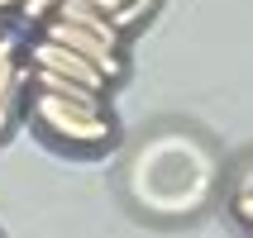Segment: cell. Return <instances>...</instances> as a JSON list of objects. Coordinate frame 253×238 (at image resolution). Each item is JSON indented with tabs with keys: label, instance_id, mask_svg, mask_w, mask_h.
<instances>
[{
	"label": "cell",
	"instance_id": "obj_1",
	"mask_svg": "<svg viewBox=\"0 0 253 238\" xmlns=\"http://www.w3.org/2000/svg\"><path fill=\"white\" fill-rule=\"evenodd\" d=\"M29 114H34V124H39L53 143H62V148H86V153H96V148H105V143L115 138V124H110L105 110L72 105V100L53 96V91H39V86H34V96H29Z\"/></svg>",
	"mask_w": 253,
	"mask_h": 238
},
{
	"label": "cell",
	"instance_id": "obj_2",
	"mask_svg": "<svg viewBox=\"0 0 253 238\" xmlns=\"http://www.w3.org/2000/svg\"><path fill=\"white\" fill-rule=\"evenodd\" d=\"M43 38H53V43H62V48H72V53H82V57H91L110 81H120L125 76V48L120 43H110V38H100L96 29H86V24H72V19H48V24L39 29Z\"/></svg>",
	"mask_w": 253,
	"mask_h": 238
},
{
	"label": "cell",
	"instance_id": "obj_3",
	"mask_svg": "<svg viewBox=\"0 0 253 238\" xmlns=\"http://www.w3.org/2000/svg\"><path fill=\"white\" fill-rule=\"evenodd\" d=\"M29 86H34V62H19V38L0 34V138L10 134L19 105H29Z\"/></svg>",
	"mask_w": 253,
	"mask_h": 238
},
{
	"label": "cell",
	"instance_id": "obj_4",
	"mask_svg": "<svg viewBox=\"0 0 253 238\" xmlns=\"http://www.w3.org/2000/svg\"><path fill=\"white\" fill-rule=\"evenodd\" d=\"M29 62H34V67H48V71H62V76H72V81H82V86L110 91V76H105L91 57L72 53V48H62V43H53V38H43V34H39V43L29 48Z\"/></svg>",
	"mask_w": 253,
	"mask_h": 238
},
{
	"label": "cell",
	"instance_id": "obj_5",
	"mask_svg": "<svg viewBox=\"0 0 253 238\" xmlns=\"http://www.w3.org/2000/svg\"><path fill=\"white\" fill-rule=\"evenodd\" d=\"M96 5H100V10H105V14L115 19V24H120V29L129 34V29H134V24L143 19V14H148V10L158 5V0H96Z\"/></svg>",
	"mask_w": 253,
	"mask_h": 238
},
{
	"label": "cell",
	"instance_id": "obj_6",
	"mask_svg": "<svg viewBox=\"0 0 253 238\" xmlns=\"http://www.w3.org/2000/svg\"><path fill=\"white\" fill-rule=\"evenodd\" d=\"M57 5H62V0H19V19L43 29V24H48V19L57 14Z\"/></svg>",
	"mask_w": 253,
	"mask_h": 238
},
{
	"label": "cell",
	"instance_id": "obj_7",
	"mask_svg": "<svg viewBox=\"0 0 253 238\" xmlns=\"http://www.w3.org/2000/svg\"><path fill=\"white\" fill-rule=\"evenodd\" d=\"M234 214L253 229V191H239V196H234Z\"/></svg>",
	"mask_w": 253,
	"mask_h": 238
},
{
	"label": "cell",
	"instance_id": "obj_8",
	"mask_svg": "<svg viewBox=\"0 0 253 238\" xmlns=\"http://www.w3.org/2000/svg\"><path fill=\"white\" fill-rule=\"evenodd\" d=\"M0 10H19V0H0Z\"/></svg>",
	"mask_w": 253,
	"mask_h": 238
}]
</instances>
